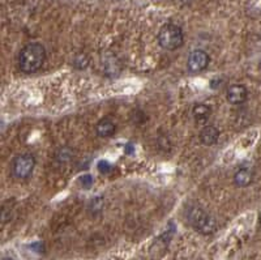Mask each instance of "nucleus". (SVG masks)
<instances>
[{
  "label": "nucleus",
  "instance_id": "10",
  "mask_svg": "<svg viewBox=\"0 0 261 260\" xmlns=\"http://www.w3.org/2000/svg\"><path fill=\"white\" fill-rule=\"evenodd\" d=\"M103 70L109 76H117L120 71V64L114 55H106L103 59Z\"/></svg>",
  "mask_w": 261,
  "mask_h": 260
},
{
  "label": "nucleus",
  "instance_id": "5",
  "mask_svg": "<svg viewBox=\"0 0 261 260\" xmlns=\"http://www.w3.org/2000/svg\"><path fill=\"white\" fill-rule=\"evenodd\" d=\"M209 55L205 52L204 50H193L191 54L188 55L187 66L188 70L191 72H203L204 70H207L208 66H209Z\"/></svg>",
  "mask_w": 261,
  "mask_h": 260
},
{
  "label": "nucleus",
  "instance_id": "1",
  "mask_svg": "<svg viewBox=\"0 0 261 260\" xmlns=\"http://www.w3.org/2000/svg\"><path fill=\"white\" fill-rule=\"evenodd\" d=\"M46 59V50L41 43H27L19 55L20 70L25 74H34L43 66Z\"/></svg>",
  "mask_w": 261,
  "mask_h": 260
},
{
  "label": "nucleus",
  "instance_id": "15",
  "mask_svg": "<svg viewBox=\"0 0 261 260\" xmlns=\"http://www.w3.org/2000/svg\"><path fill=\"white\" fill-rule=\"evenodd\" d=\"M259 225H260V228H261V214H260V220H259Z\"/></svg>",
  "mask_w": 261,
  "mask_h": 260
},
{
  "label": "nucleus",
  "instance_id": "13",
  "mask_svg": "<svg viewBox=\"0 0 261 260\" xmlns=\"http://www.w3.org/2000/svg\"><path fill=\"white\" fill-rule=\"evenodd\" d=\"M80 182H81V186L84 187V188H90V187L93 186L94 181L92 175L86 174L84 175V177H81V181H80Z\"/></svg>",
  "mask_w": 261,
  "mask_h": 260
},
{
  "label": "nucleus",
  "instance_id": "14",
  "mask_svg": "<svg viewBox=\"0 0 261 260\" xmlns=\"http://www.w3.org/2000/svg\"><path fill=\"white\" fill-rule=\"evenodd\" d=\"M98 169H99L101 173H109L111 170V165L107 161H101V162L98 163Z\"/></svg>",
  "mask_w": 261,
  "mask_h": 260
},
{
  "label": "nucleus",
  "instance_id": "11",
  "mask_svg": "<svg viewBox=\"0 0 261 260\" xmlns=\"http://www.w3.org/2000/svg\"><path fill=\"white\" fill-rule=\"evenodd\" d=\"M192 114L197 122H205L208 121V118L211 117L212 109L205 104H197V105L193 106Z\"/></svg>",
  "mask_w": 261,
  "mask_h": 260
},
{
  "label": "nucleus",
  "instance_id": "7",
  "mask_svg": "<svg viewBox=\"0 0 261 260\" xmlns=\"http://www.w3.org/2000/svg\"><path fill=\"white\" fill-rule=\"evenodd\" d=\"M219 137V131L218 129H215L214 126H207L204 127L200 132V141L204 144V145H213L218 141Z\"/></svg>",
  "mask_w": 261,
  "mask_h": 260
},
{
  "label": "nucleus",
  "instance_id": "3",
  "mask_svg": "<svg viewBox=\"0 0 261 260\" xmlns=\"http://www.w3.org/2000/svg\"><path fill=\"white\" fill-rule=\"evenodd\" d=\"M188 218L191 225L195 228L199 233L204 234V235H209L213 234L217 229V221L213 216L207 213L205 210L199 208V207H193L190 213H188Z\"/></svg>",
  "mask_w": 261,
  "mask_h": 260
},
{
  "label": "nucleus",
  "instance_id": "6",
  "mask_svg": "<svg viewBox=\"0 0 261 260\" xmlns=\"http://www.w3.org/2000/svg\"><path fill=\"white\" fill-rule=\"evenodd\" d=\"M226 97L231 105H242L248 98V90L242 84H234L227 89Z\"/></svg>",
  "mask_w": 261,
  "mask_h": 260
},
{
  "label": "nucleus",
  "instance_id": "9",
  "mask_svg": "<svg viewBox=\"0 0 261 260\" xmlns=\"http://www.w3.org/2000/svg\"><path fill=\"white\" fill-rule=\"evenodd\" d=\"M115 129H117V126L109 118L101 119L97 123V126H95L97 135L101 136V137H110V136H113L115 133Z\"/></svg>",
  "mask_w": 261,
  "mask_h": 260
},
{
  "label": "nucleus",
  "instance_id": "2",
  "mask_svg": "<svg viewBox=\"0 0 261 260\" xmlns=\"http://www.w3.org/2000/svg\"><path fill=\"white\" fill-rule=\"evenodd\" d=\"M184 42V35L182 27L175 24H166L161 27L158 33V43L162 49L167 51H174L179 49Z\"/></svg>",
  "mask_w": 261,
  "mask_h": 260
},
{
  "label": "nucleus",
  "instance_id": "8",
  "mask_svg": "<svg viewBox=\"0 0 261 260\" xmlns=\"http://www.w3.org/2000/svg\"><path fill=\"white\" fill-rule=\"evenodd\" d=\"M252 181H254V171L250 167H242L234 175V183L238 187L250 186Z\"/></svg>",
  "mask_w": 261,
  "mask_h": 260
},
{
  "label": "nucleus",
  "instance_id": "12",
  "mask_svg": "<svg viewBox=\"0 0 261 260\" xmlns=\"http://www.w3.org/2000/svg\"><path fill=\"white\" fill-rule=\"evenodd\" d=\"M72 156H73V152L71 149L70 147H62L59 148L58 152H56V155H55V158L56 161L60 163L68 162L71 158H72Z\"/></svg>",
  "mask_w": 261,
  "mask_h": 260
},
{
  "label": "nucleus",
  "instance_id": "4",
  "mask_svg": "<svg viewBox=\"0 0 261 260\" xmlns=\"http://www.w3.org/2000/svg\"><path fill=\"white\" fill-rule=\"evenodd\" d=\"M35 166V159L31 155H20L12 161V174L19 179L29 178Z\"/></svg>",
  "mask_w": 261,
  "mask_h": 260
},
{
  "label": "nucleus",
  "instance_id": "16",
  "mask_svg": "<svg viewBox=\"0 0 261 260\" xmlns=\"http://www.w3.org/2000/svg\"><path fill=\"white\" fill-rule=\"evenodd\" d=\"M3 260H13V259H11V258H4Z\"/></svg>",
  "mask_w": 261,
  "mask_h": 260
}]
</instances>
